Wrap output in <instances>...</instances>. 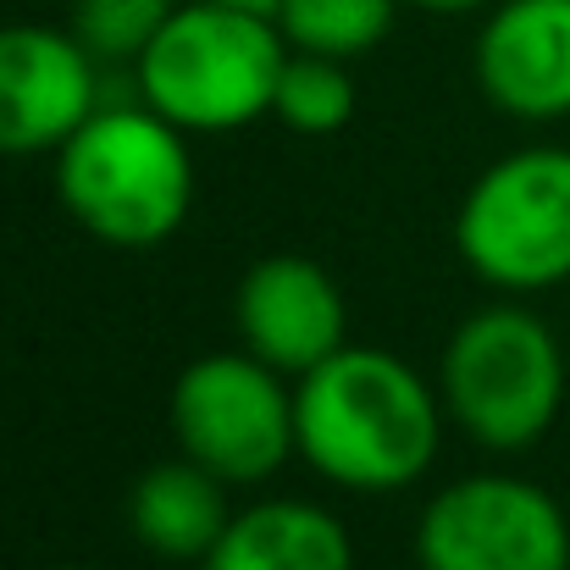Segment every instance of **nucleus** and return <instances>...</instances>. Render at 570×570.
Wrapping results in <instances>:
<instances>
[{
  "instance_id": "nucleus-1",
  "label": "nucleus",
  "mask_w": 570,
  "mask_h": 570,
  "mask_svg": "<svg viewBox=\"0 0 570 570\" xmlns=\"http://www.w3.org/2000/svg\"><path fill=\"white\" fill-rule=\"evenodd\" d=\"M443 393L387 350L344 344L294 377L299 460L350 493H399L421 482L443 443Z\"/></svg>"
},
{
  "instance_id": "nucleus-2",
  "label": "nucleus",
  "mask_w": 570,
  "mask_h": 570,
  "mask_svg": "<svg viewBox=\"0 0 570 570\" xmlns=\"http://www.w3.org/2000/svg\"><path fill=\"white\" fill-rule=\"evenodd\" d=\"M56 194L100 244L156 249L189 222V134L150 106H100L56 150Z\"/></svg>"
},
{
  "instance_id": "nucleus-3",
  "label": "nucleus",
  "mask_w": 570,
  "mask_h": 570,
  "mask_svg": "<svg viewBox=\"0 0 570 570\" xmlns=\"http://www.w3.org/2000/svg\"><path fill=\"white\" fill-rule=\"evenodd\" d=\"M139 95L150 111L184 134H233L272 117L277 78L288 67V39L272 11L178 0L167 28L145 45Z\"/></svg>"
},
{
  "instance_id": "nucleus-4",
  "label": "nucleus",
  "mask_w": 570,
  "mask_h": 570,
  "mask_svg": "<svg viewBox=\"0 0 570 570\" xmlns=\"http://www.w3.org/2000/svg\"><path fill=\"white\" fill-rule=\"evenodd\" d=\"M438 393L449 421L493 449L521 454L549 438L566 404V350L527 305H488L454 327L438 361Z\"/></svg>"
},
{
  "instance_id": "nucleus-5",
  "label": "nucleus",
  "mask_w": 570,
  "mask_h": 570,
  "mask_svg": "<svg viewBox=\"0 0 570 570\" xmlns=\"http://www.w3.org/2000/svg\"><path fill=\"white\" fill-rule=\"evenodd\" d=\"M460 261L504 294H538L570 277V150L527 145L493 161L454 210Z\"/></svg>"
},
{
  "instance_id": "nucleus-6",
  "label": "nucleus",
  "mask_w": 570,
  "mask_h": 570,
  "mask_svg": "<svg viewBox=\"0 0 570 570\" xmlns=\"http://www.w3.org/2000/svg\"><path fill=\"white\" fill-rule=\"evenodd\" d=\"M178 454L216 471L227 488H255L299 454L294 432V377L272 372L249 350L199 355L178 372L167 399Z\"/></svg>"
},
{
  "instance_id": "nucleus-7",
  "label": "nucleus",
  "mask_w": 570,
  "mask_h": 570,
  "mask_svg": "<svg viewBox=\"0 0 570 570\" xmlns=\"http://www.w3.org/2000/svg\"><path fill=\"white\" fill-rule=\"evenodd\" d=\"M421 570H570L560 499L527 476H460L415 521Z\"/></svg>"
},
{
  "instance_id": "nucleus-8",
  "label": "nucleus",
  "mask_w": 570,
  "mask_h": 570,
  "mask_svg": "<svg viewBox=\"0 0 570 570\" xmlns=\"http://www.w3.org/2000/svg\"><path fill=\"white\" fill-rule=\"evenodd\" d=\"M100 61L67 28H0V156H56L100 111Z\"/></svg>"
},
{
  "instance_id": "nucleus-9",
  "label": "nucleus",
  "mask_w": 570,
  "mask_h": 570,
  "mask_svg": "<svg viewBox=\"0 0 570 570\" xmlns=\"http://www.w3.org/2000/svg\"><path fill=\"white\" fill-rule=\"evenodd\" d=\"M233 322L244 350L283 377H305L350 344V305L333 272L305 255L255 261L233 294Z\"/></svg>"
},
{
  "instance_id": "nucleus-10",
  "label": "nucleus",
  "mask_w": 570,
  "mask_h": 570,
  "mask_svg": "<svg viewBox=\"0 0 570 570\" xmlns=\"http://www.w3.org/2000/svg\"><path fill=\"white\" fill-rule=\"evenodd\" d=\"M488 106L515 122L570 117V0H499L471 50Z\"/></svg>"
},
{
  "instance_id": "nucleus-11",
  "label": "nucleus",
  "mask_w": 570,
  "mask_h": 570,
  "mask_svg": "<svg viewBox=\"0 0 570 570\" xmlns=\"http://www.w3.org/2000/svg\"><path fill=\"white\" fill-rule=\"evenodd\" d=\"M199 570H355L344 521L311 499H266L233 510Z\"/></svg>"
},
{
  "instance_id": "nucleus-12",
  "label": "nucleus",
  "mask_w": 570,
  "mask_h": 570,
  "mask_svg": "<svg viewBox=\"0 0 570 570\" xmlns=\"http://www.w3.org/2000/svg\"><path fill=\"white\" fill-rule=\"evenodd\" d=\"M227 521H233L227 482L189 454L150 465L128 493V532L150 554L178 560V566H199L227 532Z\"/></svg>"
},
{
  "instance_id": "nucleus-13",
  "label": "nucleus",
  "mask_w": 570,
  "mask_h": 570,
  "mask_svg": "<svg viewBox=\"0 0 570 570\" xmlns=\"http://www.w3.org/2000/svg\"><path fill=\"white\" fill-rule=\"evenodd\" d=\"M399 6L404 0H277L272 17H277L288 50L355 61L393 33Z\"/></svg>"
},
{
  "instance_id": "nucleus-14",
  "label": "nucleus",
  "mask_w": 570,
  "mask_h": 570,
  "mask_svg": "<svg viewBox=\"0 0 570 570\" xmlns=\"http://www.w3.org/2000/svg\"><path fill=\"white\" fill-rule=\"evenodd\" d=\"M355 106H361V89H355L350 61H338V56H311V50H288V67H283L277 100H272V117H277L288 134H305V139L344 134V128L355 122Z\"/></svg>"
},
{
  "instance_id": "nucleus-15",
  "label": "nucleus",
  "mask_w": 570,
  "mask_h": 570,
  "mask_svg": "<svg viewBox=\"0 0 570 570\" xmlns=\"http://www.w3.org/2000/svg\"><path fill=\"white\" fill-rule=\"evenodd\" d=\"M178 0H72V33L95 61H139Z\"/></svg>"
},
{
  "instance_id": "nucleus-16",
  "label": "nucleus",
  "mask_w": 570,
  "mask_h": 570,
  "mask_svg": "<svg viewBox=\"0 0 570 570\" xmlns=\"http://www.w3.org/2000/svg\"><path fill=\"white\" fill-rule=\"evenodd\" d=\"M404 6H421V11H476V6H493V0H404Z\"/></svg>"
},
{
  "instance_id": "nucleus-17",
  "label": "nucleus",
  "mask_w": 570,
  "mask_h": 570,
  "mask_svg": "<svg viewBox=\"0 0 570 570\" xmlns=\"http://www.w3.org/2000/svg\"><path fill=\"white\" fill-rule=\"evenodd\" d=\"M222 6H249V11H277V0H222Z\"/></svg>"
},
{
  "instance_id": "nucleus-18",
  "label": "nucleus",
  "mask_w": 570,
  "mask_h": 570,
  "mask_svg": "<svg viewBox=\"0 0 570 570\" xmlns=\"http://www.w3.org/2000/svg\"><path fill=\"white\" fill-rule=\"evenodd\" d=\"M56 570H83V566H56Z\"/></svg>"
}]
</instances>
